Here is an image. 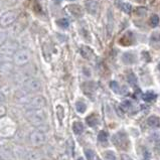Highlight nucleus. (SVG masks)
<instances>
[{
  "label": "nucleus",
  "instance_id": "nucleus-1",
  "mask_svg": "<svg viewBox=\"0 0 160 160\" xmlns=\"http://www.w3.org/2000/svg\"><path fill=\"white\" fill-rule=\"evenodd\" d=\"M25 118L30 124L38 127L45 123L48 116H46V113L42 109H35V110H27L25 113Z\"/></svg>",
  "mask_w": 160,
  "mask_h": 160
},
{
  "label": "nucleus",
  "instance_id": "nucleus-2",
  "mask_svg": "<svg viewBox=\"0 0 160 160\" xmlns=\"http://www.w3.org/2000/svg\"><path fill=\"white\" fill-rule=\"evenodd\" d=\"M31 54L27 48H18L12 56V62L17 67H24L30 62Z\"/></svg>",
  "mask_w": 160,
  "mask_h": 160
},
{
  "label": "nucleus",
  "instance_id": "nucleus-3",
  "mask_svg": "<svg viewBox=\"0 0 160 160\" xmlns=\"http://www.w3.org/2000/svg\"><path fill=\"white\" fill-rule=\"evenodd\" d=\"M18 13L16 10H8L0 16V26L2 28H7L17 20Z\"/></svg>",
  "mask_w": 160,
  "mask_h": 160
},
{
  "label": "nucleus",
  "instance_id": "nucleus-4",
  "mask_svg": "<svg viewBox=\"0 0 160 160\" xmlns=\"http://www.w3.org/2000/svg\"><path fill=\"white\" fill-rule=\"evenodd\" d=\"M28 140H29V143L32 146H35V147L41 146L46 142L45 133H43L42 131L38 130V129L37 130H34L29 134Z\"/></svg>",
  "mask_w": 160,
  "mask_h": 160
},
{
  "label": "nucleus",
  "instance_id": "nucleus-5",
  "mask_svg": "<svg viewBox=\"0 0 160 160\" xmlns=\"http://www.w3.org/2000/svg\"><path fill=\"white\" fill-rule=\"evenodd\" d=\"M22 88L28 93H36L41 89V82L36 78L30 77L22 83Z\"/></svg>",
  "mask_w": 160,
  "mask_h": 160
},
{
  "label": "nucleus",
  "instance_id": "nucleus-6",
  "mask_svg": "<svg viewBox=\"0 0 160 160\" xmlns=\"http://www.w3.org/2000/svg\"><path fill=\"white\" fill-rule=\"evenodd\" d=\"M17 49H18V43L15 40L7 39L3 45H0V54H4V56L12 57Z\"/></svg>",
  "mask_w": 160,
  "mask_h": 160
},
{
  "label": "nucleus",
  "instance_id": "nucleus-7",
  "mask_svg": "<svg viewBox=\"0 0 160 160\" xmlns=\"http://www.w3.org/2000/svg\"><path fill=\"white\" fill-rule=\"evenodd\" d=\"M46 105L45 99L42 96H34L30 98L29 102L25 105L26 110H35V109H42Z\"/></svg>",
  "mask_w": 160,
  "mask_h": 160
},
{
  "label": "nucleus",
  "instance_id": "nucleus-8",
  "mask_svg": "<svg viewBox=\"0 0 160 160\" xmlns=\"http://www.w3.org/2000/svg\"><path fill=\"white\" fill-rule=\"evenodd\" d=\"M29 94H30V93H28L26 90H24L23 88H22V89L16 91L14 97H15L16 100L19 102V103L26 105V104L29 102L30 98H31V97H29Z\"/></svg>",
  "mask_w": 160,
  "mask_h": 160
},
{
  "label": "nucleus",
  "instance_id": "nucleus-9",
  "mask_svg": "<svg viewBox=\"0 0 160 160\" xmlns=\"http://www.w3.org/2000/svg\"><path fill=\"white\" fill-rule=\"evenodd\" d=\"M65 10L70 13L71 16H74V17H77V18H80L82 17L83 15H84V10H83V8L80 6L79 4H71L68 5V6L65 8Z\"/></svg>",
  "mask_w": 160,
  "mask_h": 160
},
{
  "label": "nucleus",
  "instance_id": "nucleus-10",
  "mask_svg": "<svg viewBox=\"0 0 160 160\" xmlns=\"http://www.w3.org/2000/svg\"><path fill=\"white\" fill-rule=\"evenodd\" d=\"M14 63L13 62L11 63V60L9 62H4L0 63V73L1 74H10L13 71V68H14Z\"/></svg>",
  "mask_w": 160,
  "mask_h": 160
},
{
  "label": "nucleus",
  "instance_id": "nucleus-11",
  "mask_svg": "<svg viewBox=\"0 0 160 160\" xmlns=\"http://www.w3.org/2000/svg\"><path fill=\"white\" fill-rule=\"evenodd\" d=\"M24 160H42V154L35 150L28 151L24 156Z\"/></svg>",
  "mask_w": 160,
  "mask_h": 160
},
{
  "label": "nucleus",
  "instance_id": "nucleus-12",
  "mask_svg": "<svg viewBox=\"0 0 160 160\" xmlns=\"http://www.w3.org/2000/svg\"><path fill=\"white\" fill-rule=\"evenodd\" d=\"M121 60L125 65H132L135 62V56L132 52H125L121 57Z\"/></svg>",
  "mask_w": 160,
  "mask_h": 160
},
{
  "label": "nucleus",
  "instance_id": "nucleus-13",
  "mask_svg": "<svg viewBox=\"0 0 160 160\" xmlns=\"http://www.w3.org/2000/svg\"><path fill=\"white\" fill-rule=\"evenodd\" d=\"M86 7L88 12L91 14H96L98 11V3L96 1H88L86 3Z\"/></svg>",
  "mask_w": 160,
  "mask_h": 160
},
{
  "label": "nucleus",
  "instance_id": "nucleus-14",
  "mask_svg": "<svg viewBox=\"0 0 160 160\" xmlns=\"http://www.w3.org/2000/svg\"><path fill=\"white\" fill-rule=\"evenodd\" d=\"M147 124H148V126L152 127V128H157V127L160 125V120L156 116H151V117L148 118Z\"/></svg>",
  "mask_w": 160,
  "mask_h": 160
},
{
  "label": "nucleus",
  "instance_id": "nucleus-15",
  "mask_svg": "<svg viewBox=\"0 0 160 160\" xmlns=\"http://www.w3.org/2000/svg\"><path fill=\"white\" fill-rule=\"evenodd\" d=\"M73 131L76 134H81L84 131V125L82 124V122H79V121L74 122L73 124Z\"/></svg>",
  "mask_w": 160,
  "mask_h": 160
},
{
  "label": "nucleus",
  "instance_id": "nucleus-16",
  "mask_svg": "<svg viewBox=\"0 0 160 160\" xmlns=\"http://www.w3.org/2000/svg\"><path fill=\"white\" fill-rule=\"evenodd\" d=\"M124 140H125V137H122V133H117L113 136V142H114L117 146L122 145Z\"/></svg>",
  "mask_w": 160,
  "mask_h": 160
},
{
  "label": "nucleus",
  "instance_id": "nucleus-17",
  "mask_svg": "<svg viewBox=\"0 0 160 160\" xmlns=\"http://www.w3.org/2000/svg\"><path fill=\"white\" fill-rule=\"evenodd\" d=\"M142 98L145 102H152L156 99V94L153 92H146L145 94H143Z\"/></svg>",
  "mask_w": 160,
  "mask_h": 160
},
{
  "label": "nucleus",
  "instance_id": "nucleus-18",
  "mask_svg": "<svg viewBox=\"0 0 160 160\" xmlns=\"http://www.w3.org/2000/svg\"><path fill=\"white\" fill-rule=\"evenodd\" d=\"M98 122H99V119H98V117L96 115H91V116H89V117L87 118L88 125L91 126V127H95L98 124Z\"/></svg>",
  "mask_w": 160,
  "mask_h": 160
},
{
  "label": "nucleus",
  "instance_id": "nucleus-19",
  "mask_svg": "<svg viewBox=\"0 0 160 160\" xmlns=\"http://www.w3.org/2000/svg\"><path fill=\"white\" fill-rule=\"evenodd\" d=\"M76 109H77V111H78L79 113L83 114V113L86 112V110H87V105L85 104L84 102L79 101V102H77V103H76Z\"/></svg>",
  "mask_w": 160,
  "mask_h": 160
},
{
  "label": "nucleus",
  "instance_id": "nucleus-20",
  "mask_svg": "<svg viewBox=\"0 0 160 160\" xmlns=\"http://www.w3.org/2000/svg\"><path fill=\"white\" fill-rule=\"evenodd\" d=\"M81 54L85 59H89V57L92 56V51H91L88 46H83L81 48Z\"/></svg>",
  "mask_w": 160,
  "mask_h": 160
},
{
  "label": "nucleus",
  "instance_id": "nucleus-21",
  "mask_svg": "<svg viewBox=\"0 0 160 160\" xmlns=\"http://www.w3.org/2000/svg\"><path fill=\"white\" fill-rule=\"evenodd\" d=\"M57 24L62 28H68V25H70V21L67 18H60L57 21Z\"/></svg>",
  "mask_w": 160,
  "mask_h": 160
},
{
  "label": "nucleus",
  "instance_id": "nucleus-22",
  "mask_svg": "<svg viewBox=\"0 0 160 160\" xmlns=\"http://www.w3.org/2000/svg\"><path fill=\"white\" fill-rule=\"evenodd\" d=\"M159 16L156 15V14H153L152 16L149 19V23H150V25L152 27H156L157 25L159 24Z\"/></svg>",
  "mask_w": 160,
  "mask_h": 160
},
{
  "label": "nucleus",
  "instance_id": "nucleus-23",
  "mask_svg": "<svg viewBox=\"0 0 160 160\" xmlns=\"http://www.w3.org/2000/svg\"><path fill=\"white\" fill-rule=\"evenodd\" d=\"M104 158L106 160H117V157H116L115 153L111 150L105 151L104 152Z\"/></svg>",
  "mask_w": 160,
  "mask_h": 160
},
{
  "label": "nucleus",
  "instance_id": "nucleus-24",
  "mask_svg": "<svg viewBox=\"0 0 160 160\" xmlns=\"http://www.w3.org/2000/svg\"><path fill=\"white\" fill-rule=\"evenodd\" d=\"M8 33L5 29H0V45H3L5 41L7 40Z\"/></svg>",
  "mask_w": 160,
  "mask_h": 160
},
{
  "label": "nucleus",
  "instance_id": "nucleus-25",
  "mask_svg": "<svg viewBox=\"0 0 160 160\" xmlns=\"http://www.w3.org/2000/svg\"><path fill=\"white\" fill-rule=\"evenodd\" d=\"M107 139H108V134H107V132L105 131H100L98 134V140L100 142H106Z\"/></svg>",
  "mask_w": 160,
  "mask_h": 160
},
{
  "label": "nucleus",
  "instance_id": "nucleus-26",
  "mask_svg": "<svg viewBox=\"0 0 160 160\" xmlns=\"http://www.w3.org/2000/svg\"><path fill=\"white\" fill-rule=\"evenodd\" d=\"M85 154H86L88 160H96V158H97L95 152H94L93 150H90V149H87V150L85 151Z\"/></svg>",
  "mask_w": 160,
  "mask_h": 160
},
{
  "label": "nucleus",
  "instance_id": "nucleus-27",
  "mask_svg": "<svg viewBox=\"0 0 160 160\" xmlns=\"http://www.w3.org/2000/svg\"><path fill=\"white\" fill-rule=\"evenodd\" d=\"M110 88L112 89L113 92L115 93H120V86L117 82H111L110 83Z\"/></svg>",
  "mask_w": 160,
  "mask_h": 160
},
{
  "label": "nucleus",
  "instance_id": "nucleus-28",
  "mask_svg": "<svg viewBox=\"0 0 160 160\" xmlns=\"http://www.w3.org/2000/svg\"><path fill=\"white\" fill-rule=\"evenodd\" d=\"M122 10L125 13H130L131 12V9H132V6L129 3H123L122 4Z\"/></svg>",
  "mask_w": 160,
  "mask_h": 160
},
{
  "label": "nucleus",
  "instance_id": "nucleus-29",
  "mask_svg": "<svg viewBox=\"0 0 160 160\" xmlns=\"http://www.w3.org/2000/svg\"><path fill=\"white\" fill-rule=\"evenodd\" d=\"M128 82H129V84H131V85H135L136 84V82H137V79H136V77H135V74H130L128 76Z\"/></svg>",
  "mask_w": 160,
  "mask_h": 160
},
{
  "label": "nucleus",
  "instance_id": "nucleus-30",
  "mask_svg": "<svg viewBox=\"0 0 160 160\" xmlns=\"http://www.w3.org/2000/svg\"><path fill=\"white\" fill-rule=\"evenodd\" d=\"M121 107H122L123 109H125V110H128L131 107V102L128 101V100L124 101L123 103H122V105H121Z\"/></svg>",
  "mask_w": 160,
  "mask_h": 160
},
{
  "label": "nucleus",
  "instance_id": "nucleus-31",
  "mask_svg": "<svg viewBox=\"0 0 160 160\" xmlns=\"http://www.w3.org/2000/svg\"><path fill=\"white\" fill-rule=\"evenodd\" d=\"M5 95H4V93L2 92V91H0V104H2L3 102H5Z\"/></svg>",
  "mask_w": 160,
  "mask_h": 160
},
{
  "label": "nucleus",
  "instance_id": "nucleus-32",
  "mask_svg": "<svg viewBox=\"0 0 160 160\" xmlns=\"http://www.w3.org/2000/svg\"><path fill=\"white\" fill-rule=\"evenodd\" d=\"M150 153H149V151L148 150H145L144 151V159L145 160H149L150 159Z\"/></svg>",
  "mask_w": 160,
  "mask_h": 160
},
{
  "label": "nucleus",
  "instance_id": "nucleus-33",
  "mask_svg": "<svg viewBox=\"0 0 160 160\" xmlns=\"http://www.w3.org/2000/svg\"><path fill=\"white\" fill-rule=\"evenodd\" d=\"M155 148L158 152H160V140H158V141L155 143Z\"/></svg>",
  "mask_w": 160,
  "mask_h": 160
},
{
  "label": "nucleus",
  "instance_id": "nucleus-34",
  "mask_svg": "<svg viewBox=\"0 0 160 160\" xmlns=\"http://www.w3.org/2000/svg\"><path fill=\"white\" fill-rule=\"evenodd\" d=\"M122 160H132V158H130L128 155H126V154H123L122 155Z\"/></svg>",
  "mask_w": 160,
  "mask_h": 160
},
{
  "label": "nucleus",
  "instance_id": "nucleus-35",
  "mask_svg": "<svg viewBox=\"0 0 160 160\" xmlns=\"http://www.w3.org/2000/svg\"><path fill=\"white\" fill-rule=\"evenodd\" d=\"M2 85V80H1V77H0V86Z\"/></svg>",
  "mask_w": 160,
  "mask_h": 160
},
{
  "label": "nucleus",
  "instance_id": "nucleus-36",
  "mask_svg": "<svg viewBox=\"0 0 160 160\" xmlns=\"http://www.w3.org/2000/svg\"><path fill=\"white\" fill-rule=\"evenodd\" d=\"M1 7H2V2L0 1V9H1Z\"/></svg>",
  "mask_w": 160,
  "mask_h": 160
},
{
  "label": "nucleus",
  "instance_id": "nucleus-37",
  "mask_svg": "<svg viewBox=\"0 0 160 160\" xmlns=\"http://www.w3.org/2000/svg\"><path fill=\"white\" fill-rule=\"evenodd\" d=\"M157 68H158V70L160 71V63H158V67H157Z\"/></svg>",
  "mask_w": 160,
  "mask_h": 160
},
{
  "label": "nucleus",
  "instance_id": "nucleus-38",
  "mask_svg": "<svg viewBox=\"0 0 160 160\" xmlns=\"http://www.w3.org/2000/svg\"><path fill=\"white\" fill-rule=\"evenodd\" d=\"M78 160H84V159H83V158H79Z\"/></svg>",
  "mask_w": 160,
  "mask_h": 160
},
{
  "label": "nucleus",
  "instance_id": "nucleus-39",
  "mask_svg": "<svg viewBox=\"0 0 160 160\" xmlns=\"http://www.w3.org/2000/svg\"><path fill=\"white\" fill-rule=\"evenodd\" d=\"M57 1H59V2H60V1H62V0H57Z\"/></svg>",
  "mask_w": 160,
  "mask_h": 160
},
{
  "label": "nucleus",
  "instance_id": "nucleus-40",
  "mask_svg": "<svg viewBox=\"0 0 160 160\" xmlns=\"http://www.w3.org/2000/svg\"><path fill=\"white\" fill-rule=\"evenodd\" d=\"M68 1H74V0H68Z\"/></svg>",
  "mask_w": 160,
  "mask_h": 160
}]
</instances>
